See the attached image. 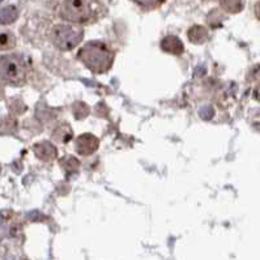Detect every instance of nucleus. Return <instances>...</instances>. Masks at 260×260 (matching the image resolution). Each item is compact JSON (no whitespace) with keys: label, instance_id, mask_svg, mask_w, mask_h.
Listing matches in <instances>:
<instances>
[{"label":"nucleus","instance_id":"obj_1","mask_svg":"<svg viewBox=\"0 0 260 260\" xmlns=\"http://www.w3.org/2000/svg\"><path fill=\"white\" fill-rule=\"evenodd\" d=\"M79 60L93 74L101 75L110 70L115 59V52L101 41H92L80 49Z\"/></svg>","mask_w":260,"mask_h":260},{"label":"nucleus","instance_id":"obj_2","mask_svg":"<svg viewBox=\"0 0 260 260\" xmlns=\"http://www.w3.org/2000/svg\"><path fill=\"white\" fill-rule=\"evenodd\" d=\"M102 6L98 0H63L59 16L70 24H89L100 17Z\"/></svg>","mask_w":260,"mask_h":260},{"label":"nucleus","instance_id":"obj_3","mask_svg":"<svg viewBox=\"0 0 260 260\" xmlns=\"http://www.w3.org/2000/svg\"><path fill=\"white\" fill-rule=\"evenodd\" d=\"M30 63L24 55L8 54L0 56V80L11 85L20 86L26 83Z\"/></svg>","mask_w":260,"mask_h":260},{"label":"nucleus","instance_id":"obj_4","mask_svg":"<svg viewBox=\"0 0 260 260\" xmlns=\"http://www.w3.org/2000/svg\"><path fill=\"white\" fill-rule=\"evenodd\" d=\"M84 37V30L81 26L75 24H58L54 25L50 31V40L52 45L61 51H70L79 45Z\"/></svg>","mask_w":260,"mask_h":260},{"label":"nucleus","instance_id":"obj_5","mask_svg":"<svg viewBox=\"0 0 260 260\" xmlns=\"http://www.w3.org/2000/svg\"><path fill=\"white\" fill-rule=\"evenodd\" d=\"M98 145H100V141L92 134H84L75 140L76 152L81 156H89V154L94 153Z\"/></svg>","mask_w":260,"mask_h":260},{"label":"nucleus","instance_id":"obj_6","mask_svg":"<svg viewBox=\"0 0 260 260\" xmlns=\"http://www.w3.org/2000/svg\"><path fill=\"white\" fill-rule=\"evenodd\" d=\"M161 49L162 51L168 52V54H173V55H181L183 52L184 46L182 41L175 36H168L161 41Z\"/></svg>","mask_w":260,"mask_h":260},{"label":"nucleus","instance_id":"obj_7","mask_svg":"<svg viewBox=\"0 0 260 260\" xmlns=\"http://www.w3.org/2000/svg\"><path fill=\"white\" fill-rule=\"evenodd\" d=\"M34 154L42 161H51L56 157V149L49 141H42L33 147Z\"/></svg>","mask_w":260,"mask_h":260},{"label":"nucleus","instance_id":"obj_8","mask_svg":"<svg viewBox=\"0 0 260 260\" xmlns=\"http://www.w3.org/2000/svg\"><path fill=\"white\" fill-rule=\"evenodd\" d=\"M188 40L195 45H200L204 43L205 41L208 40V30L204 26L200 25H193L192 28L188 30Z\"/></svg>","mask_w":260,"mask_h":260},{"label":"nucleus","instance_id":"obj_9","mask_svg":"<svg viewBox=\"0 0 260 260\" xmlns=\"http://www.w3.org/2000/svg\"><path fill=\"white\" fill-rule=\"evenodd\" d=\"M16 46V37L12 31H0V51H8Z\"/></svg>","mask_w":260,"mask_h":260},{"label":"nucleus","instance_id":"obj_10","mask_svg":"<svg viewBox=\"0 0 260 260\" xmlns=\"http://www.w3.org/2000/svg\"><path fill=\"white\" fill-rule=\"evenodd\" d=\"M19 17V11L13 6L6 7L0 11V24H12Z\"/></svg>","mask_w":260,"mask_h":260},{"label":"nucleus","instance_id":"obj_11","mask_svg":"<svg viewBox=\"0 0 260 260\" xmlns=\"http://www.w3.org/2000/svg\"><path fill=\"white\" fill-rule=\"evenodd\" d=\"M220 4L221 8L228 13H239L245 7L243 0H220Z\"/></svg>","mask_w":260,"mask_h":260},{"label":"nucleus","instance_id":"obj_12","mask_svg":"<svg viewBox=\"0 0 260 260\" xmlns=\"http://www.w3.org/2000/svg\"><path fill=\"white\" fill-rule=\"evenodd\" d=\"M17 129V122L11 116H4L0 119V134H13Z\"/></svg>","mask_w":260,"mask_h":260},{"label":"nucleus","instance_id":"obj_13","mask_svg":"<svg viewBox=\"0 0 260 260\" xmlns=\"http://www.w3.org/2000/svg\"><path fill=\"white\" fill-rule=\"evenodd\" d=\"M70 128V125L68 124H61L59 125L58 131H60V134L59 132H54V136H55V139L58 141H60V143H67V141L71 140V138H72V132H67L66 134V129Z\"/></svg>","mask_w":260,"mask_h":260},{"label":"nucleus","instance_id":"obj_14","mask_svg":"<svg viewBox=\"0 0 260 260\" xmlns=\"http://www.w3.org/2000/svg\"><path fill=\"white\" fill-rule=\"evenodd\" d=\"M60 165L63 166V169H64L66 172H75V170H77L79 169V161L77 159H75L74 157H66L64 159H61L60 161Z\"/></svg>","mask_w":260,"mask_h":260},{"label":"nucleus","instance_id":"obj_15","mask_svg":"<svg viewBox=\"0 0 260 260\" xmlns=\"http://www.w3.org/2000/svg\"><path fill=\"white\" fill-rule=\"evenodd\" d=\"M134 2L145 7V8H154V7L161 6L165 0H134Z\"/></svg>","mask_w":260,"mask_h":260},{"label":"nucleus","instance_id":"obj_16","mask_svg":"<svg viewBox=\"0 0 260 260\" xmlns=\"http://www.w3.org/2000/svg\"><path fill=\"white\" fill-rule=\"evenodd\" d=\"M254 98L260 102V84H257L254 89Z\"/></svg>","mask_w":260,"mask_h":260},{"label":"nucleus","instance_id":"obj_17","mask_svg":"<svg viewBox=\"0 0 260 260\" xmlns=\"http://www.w3.org/2000/svg\"><path fill=\"white\" fill-rule=\"evenodd\" d=\"M254 11H255V16H256V19L260 20V2H257L254 7Z\"/></svg>","mask_w":260,"mask_h":260},{"label":"nucleus","instance_id":"obj_18","mask_svg":"<svg viewBox=\"0 0 260 260\" xmlns=\"http://www.w3.org/2000/svg\"><path fill=\"white\" fill-rule=\"evenodd\" d=\"M4 97V88L2 86V84H0V100Z\"/></svg>","mask_w":260,"mask_h":260},{"label":"nucleus","instance_id":"obj_19","mask_svg":"<svg viewBox=\"0 0 260 260\" xmlns=\"http://www.w3.org/2000/svg\"><path fill=\"white\" fill-rule=\"evenodd\" d=\"M0 170H2V166H0Z\"/></svg>","mask_w":260,"mask_h":260}]
</instances>
